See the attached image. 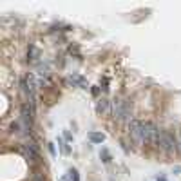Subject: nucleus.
Segmentation results:
<instances>
[{
	"instance_id": "423d86ee",
	"label": "nucleus",
	"mask_w": 181,
	"mask_h": 181,
	"mask_svg": "<svg viewBox=\"0 0 181 181\" xmlns=\"http://www.w3.org/2000/svg\"><path fill=\"white\" fill-rule=\"evenodd\" d=\"M33 114H34L33 107L27 105V103H24V105H22V118H24V121H25L27 127H31V123H33Z\"/></svg>"
},
{
	"instance_id": "7ed1b4c3",
	"label": "nucleus",
	"mask_w": 181,
	"mask_h": 181,
	"mask_svg": "<svg viewBox=\"0 0 181 181\" xmlns=\"http://www.w3.org/2000/svg\"><path fill=\"white\" fill-rule=\"evenodd\" d=\"M143 130H145V121L139 120H130L129 123V134L134 143H143Z\"/></svg>"
},
{
	"instance_id": "9d476101",
	"label": "nucleus",
	"mask_w": 181,
	"mask_h": 181,
	"mask_svg": "<svg viewBox=\"0 0 181 181\" xmlns=\"http://www.w3.org/2000/svg\"><path fill=\"white\" fill-rule=\"evenodd\" d=\"M89 139L93 143H103L105 141V134L103 132H89Z\"/></svg>"
},
{
	"instance_id": "f257e3e1",
	"label": "nucleus",
	"mask_w": 181,
	"mask_h": 181,
	"mask_svg": "<svg viewBox=\"0 0 181 181\" xmlns=\"http://www.w3.org/2000/svg\"><path fill=\"white\" fill-rule=\"evenodd\" d=\"M112 116L118 121H125L130 116V105H129L127 100H114L112 102Z\"/></svg>"
},
{
	"instance_id": "a211bd4d",
	"label": "nucleus",
	"mask_w": 181,
	"mask_h": 181,
	"mask_svg": "<svg viewBox=\"0 0 181 181\" xmlns=\"http://www.w3.org/2000/svg\"><path fill=\"white\" fill-rule=\"evenodd\" d=\"M178 143H179V147H181V130H179V141Z\"/></svg>"
},
{
	"instance_id": "ddd939ff",
	"label": "nucleus",
	"mask_w": 181,
	"mask_h": 181,
	"mask_svg": "<svg viewBox=\"0 0 181 181\" xmlns=\"http://www.w3.org/2000/svg\"><path fill=\"white\" fill-rule=\"evenodd\" d=\"M69 178H71V181H80V174H78V170L75 167L69 169Z\"/></svg>"
},
{
	"instance_id": "6ab92c4d",
	"label": "nucleus",
	"mask_w": 181,
	"mask_h": 181,
	"mask_svg": "<svg viewBox=\"0 0 181 181\" xmlns=\"http://www.w3.org/2000/svg\"><path fill=\"white\" fill-rule=\"evenodd\" d=\"M60 181H67V178H60Z\"/></svg>"
},
{
	"instance_id": "6e6552de",
	"label": "nucleus",
	"mask_w": 181,
	"mask_h": 181,
	"mask_svg": "<svg viewBox=\"0 0 181 181\" xmlns=\"http://www.w3.org/2000/svg\"><path fill=\"white\" fill-rule=\"evenodd\" d=\"M96 111H98L100 114H109V112H111V102H109L107 98L98 100V103H96Z\"/></svg>"
},
{
	"instance_id": "39448f33",
	"label": "nucleus",
	"mask_w": 181,
	"mask_h": 181,
	"mask_svg": "<svg viewBox=\"0 0 181 181\" xmlns=\"http://www.w3.org/2000/svg\"><path fill=\"white\" fill-rule=\"evenodd\" d=\"M24 150H25V158L29 161H38V147L34 145V141H27L24 145Z\"/></svg>"
},
{
	"instance_id": "dca6fc26",
	"label": "nucleus",
	"mask_w": 181,
	"mask_h": 181,
	"mask_svg": "<svg viewBox=\"0 0 181 181\" xmlns=\"http://www.w3.org/2000/svg\"><path fill=\"white\" fill-rule=\"evenodd\" d=\"M93 94H94V96H98V94H100V87H93Z\"/></svg>"
},
{
	"instance_id": "4468645a",
	"label": "nucleus",
	"mask_w": 181,
	"mask_h": 181,
	"mask_svg": "<svg viewBox=\"0 0 181 181\" xmlns=\"http://www.w3.org/2000/svg\"><path fill=\"white\" fill-rule=\"evenodd\" d=\"M49 152H51V154H56V150H54V143H49Z\"/></svg>"
},
{
	"instance_id": "f3484780",
	"label": "nucleus",
	"mask_w": 181,
	"mask_h": 181,
	"mask_svg": "<svg viewBox=\"0 0 181 181\" xmlns=\"http://www.w3.org/2000/svg\"><path fill=\"white\" fill-rule=\"evenodd\" d=\"M11 130L16 132V130H18V123H13V125H11Z\"/></svg>"
},
{
	"instance_id": "1a4fd4ad",
	"label": "nucleus",
	"mask_w": 181,
	"mask_h": 181,
	"mask_svg": "<svg viewBox=\"0 0 181 181\" xmlns=\"http://www.w3.org/2000/svg\"><path fill=\"white\" fill-rule=\"evenodd\" d=\"M27 60L29 62H36L38 60V49H36V45H29L27 47Z\"/></svg>"
},
{
	"instance_id": "2eb2a0df",
	"label": "nucleus",
	"mask_w": 181,
	"mask_h": 181,
	"mask_svg": "<svg viewBox=\"0 0 181 181\" xmlns=\"http://www.w3.org/2000/svg\"><path fill=\"white\" fill-rule=\"evenodd\" d=\"M64 136H65V139H69V141L73 139V136H71V132H69V130H65V132H64Z\"/></svg>"
},
{
	"instance_id": "9b49d317",
	"label": "nucleus",
	"mask_w": 181,
	"mask_h": 181,
	"mask_svg": "<svg viewBox=\"0 0 181 181\" xmlns=\"http://www.w3.org/2000/svg\"><path fill=\"white\" fill-rule=\"evenodd\" d=\"M100 158H102L103 163H111V154H109V150H107V149L100 150Z\"/></svg>"
},
{
	"instance_id": "f8f14e48",
	"label": "nucleus",
	"mask_w": 181,
	"mask_h": 181,
	"mask_svg": "<svg viewBox=\"0 0 181 181\" xmlns=\"http://www.w3.org/2000/svg\"><path fill=\"white\" fill-rule=\"evenodd\" d=\"M58 145H60V149H62V152L64 154H71V149H69V145L65 143L62 138H58Z\"/></svg>"
},
{
	"instance_id": "f03ea898",
	"label": "nucleus",
	"mask_w": 181,
	"mask_h": 181,
	"mask_svg": "<svg viewBox=\"0 0 181 181\" xmlns=\"http://www.w3.org/2000/svg\"><path fill=\"white\" fill-rule=\"evenodd\" d=\"M158 145H160V149L163 152H167V154H174V152H178V141L174 139L170 132H167V130H163L160 134V141H158Z\"/></svg>"
},
{
	"instance_id": "0eeeda50",
	"label": "nucleus",
	"mask_w": 181,
	"mask_h": 181,
	"mask_svg": "<svg viewBox=\"0 0 181 181\" xmlns=\"http://www.w3.org/2000/svg\"><path fill=\"white\" fill-rule=\"evenodd\" d=\"M67 82H69V84H73V85H76V87H80V89H87V87H89L87 80L84 78V76H80V75H71Z\"/></svg>"
},
{
	"instance_id": "20e7f679",
	"label": "nucleus",
	"mask_w": 181,
	"mask_h": 181,
	"mask_svg": "<svg viewBox=\"0 0 181 181\" xmlns=\"http://www.w3.org/2000/svg\"><path fill=\"white\" fill-rule=\"evenodd\" d=\"M160 130L158 127L152 123V121H145V130H143V143H147V145H154V143H158L160 141Z\"/></svg>"
}]
</instances>
